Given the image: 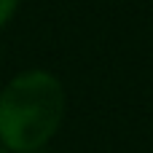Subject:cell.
<instances>
[{"instance_id": "cell-1", "label": "cell", "mask_w": 153, "mask_h": 153, "mask_svg": "<svg viewBox=\"0 0 153 153\" xmlns=\"http://www.w3.org/2000/svg\"><path fill=\"white\" fill-rule=\"evenodd\" d=\"M65 89L56 75L30 70L5 83L0 91V143L13 153L43 148L62 126Z\"/></svg>"}, {"instance_id": "cell-2", "label": "cell", "mask_w": 153, "mask_h": 153, "mask_svg": "<svg viewBox=\"0 0 153 153\" xmlns=\"http://www.w3.org/2000/svg\"><path fill=\"white\" fill-rule=\"evenodd\" d=\"M16 5H19V0H0V27L8 24V19L16 13Z\"/></svg>"}, {"instance_id": "cell-3", "label": "cell", "mask_w": 153, "mask_h": 153, "mask_svg": "<svg viewBox=\"0 0 153 153\" xmlns=\"http://www.w3.org/2000/svg\"><path fill=\"white\" fill-rule=\"evenodd\" d=\"M0 153H13V151H8V148H5V145H0Z\"/></svg>"}]
</instances>
